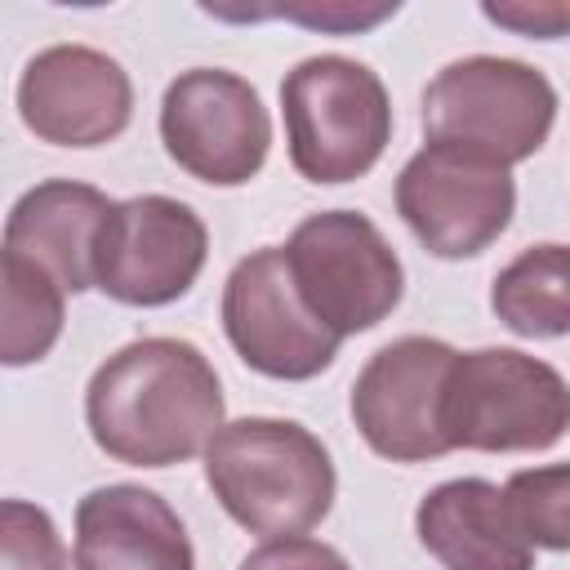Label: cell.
<instances>
[{"label":"cell","instance_id":"ba28073f","mask_svg":"<svg viewBox=\"0 0 570 570\" xmlns=\"http://www.w3.org/2000/svg\"><path fill=\"white\" fill-rule=\"evenodd\" d=\"M396 214L432 258H476L508 232L517 183L508 165L450 142H423L396 174Z\"/></svg>","mask_w":570,"mask_h":570},{"label":"cell","instance_id":"8992f818","mask_svg":"<svg viewBox=\"0 0 570 570\" xmlns=\"http://www.w3.org/2000/svg\"><path fill=\"white\" fill-rule=\"evenodd\" d=\"M289 285L307 316L334 338L387 321L405 294V267L387 236L356 209H321L281 245Z\"/></svg>","mask_w":570,"mask_h":570},{"label":"cell","instance_id":"8fae6325","mask_svg":"<svg viewBox=\"0 0 570 570\" xmlns=\"http://www.w3.org/2000/svg\"><path fill=\"white\" fill-rule=\"evenodd\" d=\"M454 347L428 334H405L379 347L352 383V423L361 441L392 463H428L450 454L436 410Z\"/></svg>","mask_w":570,"mask_h":570},{"label":"cell","instance_id":"5bb4252c","mask_svg":"<svg viewBox=\"0 0 570 570\" xmlns=\"http://www.w3.org/2000/svg\"><path fill=\"white\" fill-rule=\"evenodd\" d=\"M414 534L441 570H534V548L512 521L503 490L485 476L432 485L414 508Z\"/></svg>","mask_w":570,"mask_h":570},{"label":"cell","instance_id":"e0dca14e","mask_svg":"<svg viewBox=\"0 0 570 570\" xmlns=\"http://www.w3.org/2000/svg\"><path fill=\"white\" fill-rule=\"evenodd\" d=\"M494 316L521 338H566L570 330V285L566 245L543 240L521 249L490 285Z\"/></svg>","mask_w":570,"mask_h":570},{"label":"cell","instance_id":"44dd1931","mask_svg":"<svg viewBox=\"0 0 570 570\" xmlns=\"http://www.w3.org/2000/svg\"><path fill=\"white\" fill-rule=\"evenodd\" d=\"M236 570H352L347 557L312 534H276L258 543Z\"/></svg>","mask_w":570,"mask_h":570},{"label":"cell","instance_id":"ac0fdd59","mask_svg":"<svg viewBox=\"0 0 570 570\" xmlns=\"http://www.w3.org/2000/svg\"><path fill=\"white\" fill-rule=\"evenodd\" d=\"M503 499L530 548H548V552L570 548V468L566 463L512 472L503 485Z\"/></svg>","mask_w":570,"mask_h":570},{"label":"cell","instance_id":"7c38bea8","mask_svg":"<svg viewBox=\"0 0 570 570\" xmlns=\"http://www.w3.org/2000/svg\"><path fill=\"white\" fill-rule=\"evenodd\" d=\"M22 125L53 147H102L129 129L134 80L89 45H49L18 76Z\"/></svg>","mask_w":570,"mask_h":570},{"label":"cell","instance_id":"2e32d148","mask_svg":"<svg viewBox=\"0 0 570 570\" xmlns=\"http://www.w3.org/2000/svg\"><path fill=\"white\" fill-rule=\"evenodd\" d=\"M67 325L62 285L31 258L0 245V365L22 370L53 352Z\"/></svg>","mask_w":570,"mask_h":570},{"label":"cell","instance_id":"9c48e42d","mask_svg":"<svg viewBox=\"0 0 570 570\" xmlns=\"http://www.w3.org/2000/svg\"><path fill=\"white\" fill-rule=\"evenodd\" d=\"M160 142L196 183L240 187L267 165L272 116L245 76L191 67L178 71L160 98Z\"/></svg>","mask_w":570,"mask_h":570},{"label":"cell","instance_id":"6da1fadb","mask_svg":"<svg viewBox=\"0 0 570 570\" xmlns=\"http://www.w3.org/2000/svg\"><path fill=\"white\" fill-rule=\"evenodd\" d=\"M223 383L214 361L169 334L134 338L111 352L85 387L94 445L129 468H174L205 450L223 428Z\"/></svg>","mask_w":570,"mask_h":570},{"label":"cell","instance_id":"7a4b0ae2","mask_svg":"<svg viewBox=\"0 0 570 570\" xmlns=\"http://www.w3.org/2000/svg\"><path fill=\"white\" fill-rule=\"evenodd\" d=\"M205 485L240 530L276 539L321 525L334 508L338 476L312 428L249 414L205 441Z\"/></svg>","mask_w":570,"mask_h":570},{"label":"cell","instance_id":"52a82bcc","mask_svg":"<svg viewBox=\"0 0 570 570\" xmlns=\"http://www.w3.org/2000/svg\"><path fill=\"white\" fill-rule=\"evenodd\" d=\"M209 258L205 218L174 196L147 191L111 200L89 249V281L125 307L178 303Z\"/></svg>","mask_w":570,"mask_h":570},{"label":"cell","instance_id":"d6986e66","mask_svg":"<svg viewBox=\"0 0 570 570\" xmlns=\"http://www.w3.org/2000/svg\"><path fill=\"white\" fill-rule=\"evenodd\" d=\"M0 570H67V543L40 503L0 499Z\"/></svg>","mask_w":570,"mask_h":570},{"label":"cell","instance_id":"7402d4cb","mask_svg":"<svg viewBox=\"0 0 570 570\" xmlns=\"http://www.w3.org/2000/svg\"><path fill=\"white\" fill-rule=\"evenodd\" d=\"M490 22H499V27H512V31H521V36H539V40H557L561 31H566V9L561 4H552V9H521V4H485L481 9Z\"/></svg>","mask_w":570,"mask_h":570},{"label":"cell","instance_id":"ffe728a7","mask_svg":"<svg viewBox=\"0 0 570 570\" xmlns=\"http://www.w3.org/2000/svg\"><path fill=\"white\" fill-rule=\"evenodd\" d=\"M401 4L383 0V4H352V0H303V4H263V9H209L205 13H218V18H289V22H303L312 31H330V36H356V31H370L379 27L383 18H392Z\"/></svg>","mask_w":570,"mask_h":570},{"label":"cell","instance_id":"277c9868","mask_svg":"<svg viewBox=\"0 0 570 570\" xmlns=\"http://www.w3.org/2000/svg\"><path fill=\"white\" fill-rule=\"evenodd\" d=\"M285 147L298 178L338 187L365 178L392 142V98L374 67L316 53L281 80Z\"/></svg>","mask_w":570,"mask_h":570},{"label":"cell","instance_id":"3957f363","mask_svg":"<svg viewBox=\"0 0 570 570\" xmlns=\"http://www.w3.org/2000/svg\"><path fill=\"white\" fill-rule=\"evenodd\" d=\"M450 450L539 454L570 428V392L557 365L521 347L454 352L436 410Z\"/></svg>","mask_w":570,"mask_h":570},{"label":"cell","instance_id":"5b68a950","mask_svg":"<svg viewBox=\"0 0 570 570\" xmlns=\"http://www.w3.org/2000/svg\"><path fill=\"white\" fill-rule=\"evenodd\" d=\"M557 120L552 80L499 53H472L445 62L423 89V138L476 151L494 165L530 160Z\"/></svg>","mask_w":570,"mask_h":570},{"label":"cell","instance_id":"30bf717a","mask_svg":"<svg viewBox=\"0 0 570 570\" xmlns=\"http://www.w3.org/2000/svg\"><path fill=\"white\" fill-rule=\"evenodd\" d=\"M223 334L254 374L281 379V383L316 379L321 370L334 365L343 343L325 325H316L298 303L281 245H263L227 272Z\"/></svg>","mask_w":570,"mask_h":570},{"label":"cell","instance_id":"4fadbf2b","mask_svg":"<svg viewBox=\"0 0 570 570\" xmlns=\"http://www.w3.org/2000/svg\"><path fill=\"white\" fill-rule=\"evenodd\" d=\"M76 570H196L183 517L147 485H98L76 503Z\"/></svg>","mask_w":570,"mask_h":570},{"label":"cell","instance_id":"9a60e30c","mask_svg":"<svg viewBox=\"0 0 570 570\" xmlns=\"http://www.w3.org/2000/svg\"><path fill=\"white\" fill-rule=\"evenodd\" d=\"M107 209L111 200L94 183L45 178L13 200L4 218V249L45 267L62 285V294H85L94 289L89 249H94V236Z\"/></svg>","mask_w":570,"mask_h":570}]
</instances>
